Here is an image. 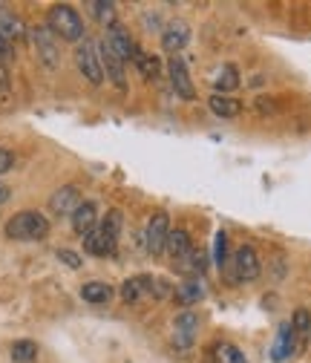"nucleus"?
Masks as SVG:
<instances>
[{
    "label": "nucleus",
    "instance_id": "nucleus-1",
    "mask_svg": "<svg viewBox=\"0 0 311 363\" xmlns=\"http://www.w3.org/2000/svg\"><path fill=\"white\" fill-rule=\"evenodd\" d=\"M50 234V222L38 211H21L6 222V237L18 242H35Z\"/></svg>",
    "mask_w": 311,
    "mask_h": 363
},
{
    "label": "nucleus",
    "instance_id": "nucleus-2",
    "mask_svg": "<svg viewBox=\"0 0 311 363\" xmlns=\"http://www.w3.org/2000/svg\"><path fill=\"white\" fill-rule=\"evenodd\" d=\"M50 32L64 40H84V21L72 6L58 4L50 9Z\"/></svg>",
    "mask_w": 311,
    "mask_h": 363
},
{
    "label": "nucleus",
    "instance_id": "nucleus-3",
    "mask_svg": "<svg viewBox=\"0 0 311 363\" xmlns=\"http://www.w3.org/2000/svg\"><path fill=\"white\" fill-rule=\"evenodd\" d=\"M75 64H78L81 75L90 84H101L104 81V67H101V55H98V43L96 40H81L78 43Z\"/></svg>",
    "mask_w": 311,
    "mask_h": 363
},
{
    "label": "nucleus",
    "instance_id": "nucleus-4",
    "mask_svg": "<svg viewBox=\"0 0 311 363\" xmlns=\"http://www.w3.org/2000/svg\"><path fill=\"white\" fill-rule=\"evenodd\" d=\"M32 43H35L38 58L43 61V67L55 69L61 64V52H58V43H55V35L50 32V26H35L32 29Z\"/></svg>",
    "mask_w": 311,
    "mask_h": 363
},
{
    "label": "nucleus",
    "instance_id": "nucleus-5",
    "mask_svg": "<svg viewBox=\"0 0 311 363\" xmlns=\"http://www.w3.org/2000/svg\"><path fill=\"white\" fill-rule=\"evenodd\" d=\"M167 75H170V86L176 89V96L185 99V101H193L196 99V89H193V81L188 75V67L179 55H173L167 61Z\"/></svg>",
    "mask_w": 311,
    "mask_h": 363
},
{
    "label": "nucleus",
    "instance_id": "nucleus-6",
    "mask_svg": "<svg viewBox=\"0 0 311 363\" xmlns=\"http://www.w3.org/2000/svg\"><path fill=\"white\" fill-rule=\"evenodd\" d=\"M231 265H234V280H239V283H251V280H256V277H259V271H262L259 257H256V251H254L251 245L237 248Z\"/></svg>",
    "mask_w": 311,
    "mask_h": 363
},
{
    "label": "nucleus",
    "instance_id": "nucleus-7",
    "mask_svg": "<svg viewBox=\"0 0 311 363\" xmlns=\"http://www.w3.org/2000/svg\"><path fill=\"white\" fill-rule=\"evenodd\" d=\"M167 234H170V219L164 211L153 213L150 222H147V231H145V248L150 254H162L164 251V242H167Z\"/></svg>",
    "mask_w": 311,
    "mask_h": 363
},
{
    "label": "nucleus",
    "instance_id": "nucleus-8",
    "mask_svg": "<svg viewBox=\"0 0 311 363\" xmlns=\"http://www.w3.org/2000/svg\"><path fill=\"white\" fill-rule=\"evenodd\" d=\"M196 332H199V317L193 311H182L173 323V343L179 349H191L196 340Z\"/></svg>",
    "mask_w": 311,
    "mask_h": 363
},
{
    "label": "nucleus",
    "instance_id": "nucleus-9",
    "mask_svg": "<svg viewBox=\"0 0 311 363\" xmlns=\"http://www.w3.org/2000/svg\"><path fill=\"white\" fill-rule=\"evenodd\" d=\"M98 55H101V67H104V78H110L118 89H127V75H124V61L101 40L98 43Z\"/></svg>",
    "mask_w": 311,
    "mask_h": 363
},
{
    "label": "nucleus",
    "instance_id": "nucleus-10",
    "mask_svg": "<svg viewBox=\"0 0 311 363\" xmlns=\"http://www.w3.org/2000/svg\"><path fill=\"white\" fill-rule=\"evenodd\" d=\"M115 242H118V237H113L110 231H104L101 225L84 237V248H86V254H93V257H110L115 251Z\"/></svg>",
    "mask_w": 311,
    "mask_h": 363
},
{
    "label": "nucleus",
    "instance_id": "nucleus-11",
    "mask_svg": "<svg viewBox=\"0 0 311 363\" xmlns=\"http://www.w3.org/2000/svg\"><path fill=\"white\" fill-rule=\"evenodd\" d=\"M78 205H81V194L75 185H64L50 196V211L55 216H69V213H75Z\"/></svg>",
    "mask_w": 311,
    "mask_h": 363
},
{
    "label": "nucleus",
    "instance_id": "nucleus-12",
    "mask_svg": "<svg viewBox=\"0 0 311 363\" xmlns=\"http://www.w3.org/2000/svg\"><path fill=\"white\" fill-rule=\"evenodd\" d=\"M191 40V26L185 23V21H173V23H167L164 26V32H162V47L167 50V52H179L185 43Z\"/></svg>",
    "mask_w": 311,
    "mask_h": 363
},
{
    "label": "nucleus",
    "instance_id": "nucleus-13",
    "mask_svg": "<svg viewBox=\"0 0 311 363\" xmlns=\"http://www.w3.org/2000/svg\"><path fill=\"white\" fill-rule=\"evenodd\" d=\"M104 43L107 47L121 58V61H130L132 55H136V43L130 40V35H127V29L124 26H110V32H107V38H104Z\"/></svg>",
    "mask_w": 311,
    "mask_h": 363
},
{
    "label": "nucleus",
    "instance_id": "nucleus-14",
    "mask_svg": "<svg viewBox=\"0 0 311 363\" xmlns=\"http://www.w3.org/2000/svg\"><path fill=\"white\" fill-rule=\"evenodd\" d=\"M291 354H294V329H291V323H283L277 329V337H274V346H271V360L283 363Z\"/></svg>",
    "mask_w": 311,
    "mask_h": 363
},
{
    "label": "nucleus",
    "instance_id": "nucleus-15",
    "mask_svg": "<svg viewBox=\"0 0 311 363\" xmlns=\"http://www.w3.org/2000/svg\"><path fill=\"white\" fill-rule=\"evenodd\" d=\"M96 222H98V208H96V202H81L78 208H75V213H72V228L78 231V234H90L93 228H96Z\"/></svg>",
    "mask_w": 311,
    "mask_h": 363
},
{
    "label": "nucleus",
    "instance_id": "nucleus-16",
    "mask_svg": "<svg viewBox=\"0 0 311 363\" xmlns=\"http://www.w3.org/2000/svg\"><path fill=\"white\" fill-rule=\"evenodd\" d=\"M164 248H167V254H170L173 259H182V262L193 254V242H191V237H188L185 231H170Z\"/></svg>",
    "mask_w": 311,
    "mask_h": 363
},
{
    "label": "nucleus",
    "instance_id": "nucleus-17",
    "mask_svg": "<svg viewBox=\"0 0 311 363\" xmlns=\"http://www.w3.org/2000/svg\"><path fill=\"white\" fill-rule=\"evenodd\" d=\"M208 107H210L219 118H237V116L242 113V104H239L237 99H231V96H219V93H213V96L208 99Z\"/></svg>",
    "mask_w": 311,
    "mask_h": 363
},
{
    "label": "nucleus",
    "instance_id": "nucleus-18",
    "mask_svg": "<svg viewBox=\"0 0 311 363\" xmlns=\"http://www.w3.org/2000/svg\"><path fill=\"white\" fill-rule=\"evenodd\" d=\"M213 86H216V93H219V96H228L231 89L239 86V69H237L234 64H225V67L219 69V75L213 78Z\"/></svg>",
    "mask_w": 311,
    "mask_h": 363
},
{
    "label": "nucleus",
    "instance_id": "nucleus-19",
    "mask_svg": "<svg viewBox=\"0 0 311 363\" xmlns=\"http://www.w3.org/2000/svg\"><path fill=\"white\" fill-rule=\"evenodd\" d=\"M145 291H153V277H132L121 286V300L124 303H136Z\"/></svg>",
    "mask_w": 311,
    "mask_h": 363
},
{
    "label": "nucleus",
    "instance_id": "nucleus-20",
    "mask_svg": "<svg viewBox=\"0 0 311 363\" xmlns=\"http://www.w3.org/2000/svg\"><path fill=\"white\" fill-rule=\"evenodd\" d=\"M205 297V283L202 280H185L182 286H176V300L182 306H193Z\"/></svg>",
    "mask_w": 311,
    "mask_h": 363
},
{
    "label": "nucleus",
    "instance_id": "nucleus-21",
    "mask_svg": "<svg viewBox=\"0 0 311 363\" xmlns=\"http://www.w3.org/2000/svg\"><path fill=\"white\" fill-rule=\"evenodd\" d=\"M81 297L86 303H93V306H101V303H107L113 297V289L107 283H101V280H93V283H84L81 286Z\"/></svg>",
    "mask_w": 311,
    "mask_h": 363
},
{
    "label": "nucleus",
    "instance_id": "nucleus-22",
    "mask_svg": "<svg viewBox=\"0 0 311 363\" xmlns=\"http://www.w3.org/2000/svg\"><path fill=\"white\" fill-rule=\"evenodd\" d=\"M23 35V23L12 15V12H6V9H0V40H18Z\"/></svg>",
    "mask_w": 311,
    "mask_h": 363
},
{
    "label": "nucleus",
    "instance_id": "nucleus-23",
    "mask_svg": "<svg viewBox=\"0 0 311 363\" xmlns=\"http://www.w3.org/2000/svg\"><path fill=\"white\" fill-rule=\"evenodd\" d=\"M38 357V343L35 340H15L12 343V360L15 363H32Z\"/></svg>",
    "mask_w": 311,
    "mask_h": 363
},
{
    "label": "nucleus",
    "instance_id": "nucleus-24",
    "mask_svg": "<svg viewBox=\"0 0 311 363\" xmlns=\"http://www.w3.org/2000/svg\"><path fill=\"white\" fill-rule=\"evenodd\" d=\"M132 61H136V67L142 69V75L145 78H159V58L156 55H147V52H142V50H136V55H132Z\"/></svg>",
    "mask_w": 311,
    "mask_h": 363
},
{
    "label": "nucleus",
    "instance_id": "nucleus-25",
    "mask_svg": "<svg viewBox=\"0 0 311 363\" xmlns=\"http://www.w3.org/2000/svg\"><path fill=\"white\" fill-rule=\"evenodd\" d=\"M216 363H245V354L234 343H219L216 346Z\"/></svg>",
    "mask_w": 311,
    "mask_h": 363
},
{
    "label": "nucleus",
    "instance_id": "nucleus-26",
    "mask_svg": "<svg viewBox=\"0 0 311 363\" xmlns=\"http://www.w3.org/2000/svg\"><path fill=\"white\" fill-rule=\"evenodd\" d=\"M90 9H93V15H96L101 23L115 26V4H107V0H96V4H90Z\"/></svg>",
    "mask_w": 311,
    "mask_h": 363
},
{
    "label": "nucleus",
    "instance_id": "nucleus-27",
    "mask_svg": "<svg viewBox=\"0 0 311 363\" xmlns=\"http://www.w3.org/2000/svg\"><path fill=\"white\" fill-rule=\"evenodd\" d=\"M291 329H294V335H297V332H311V314H308V308H297V311H294Z\"/></svg>",
    "mask_w": 311,
    "mask_h": 363
},
{
    "label": "nucleus",
    "instance_id": "nucleus-28",
    "mask_svg": "<svg viewBox=\"0 0 311 363\" xmlns=\"http://www.w3.org/2000/svg\"><path fill=\"white\" fill-rule=\"evenodd\" d=\"M225 251H228V237H225V231H219L213 237V259H216V265L225 262Z\"/></svg>",
    "mask_w": 311,
    "mask_h": 363
},
{
    "label": "nucleus",
    "instance_id": "nucleus-29",
    "mask_svg": "<svg viewBox=\"0 0 311 363\" xmlns=\"http://www.w3.org/2000/svg\"><path fill=\"white\" fill-rule=\"evenodd\" d=\"M101 228L110 231L113 237H118V231H121V211H110V213L104 216V222H101Z\"/></svg>",
    "mask_w": 311,
    "mask_h": 363
},
{
    "label": "nucleus",
    "instance_id": "nucleus-30",
    "mask_svg": "<svg viewBox=\"0 0 311 363\" xmlns=\"http://www.w3.org/2000/svg\"><path fill=\"white\" fill-rule=\"evenodd\" d=\"M58 259H61L67 268H81V257H78L75 251H69V248H61V251H58Z\"/></svg>",
    "mask_w": 311,
    "mask_h": 363
},
{
    "label": "nucleus",
    "instance_id": "nucleus-31",
    "mask_svg": "<svg viewBox=\"0 0 311 363\" xmlns=\"http://www.w3.org/2000/svg\"><path fill=\"white\" fill-rule=\"evenodd\" d=\"M12 167H15V153H12V150H6V147H0V176L9 173Z\"/></svg>",
    "mask_w": 311,
    "mask_h": 363
},
{
    "label": "nucleus",
    "instance_id": "nucleus-32",
    "mask_svg": "<svg viewBox=\"0 0 311 363\" xmlns=\"http://www.w3.org/2000/svg\"><path fill=\"white\" fill-rule=\"evenodd\" d=\"M9 196H12V191H9L6 185H0V205H4V202H9Z\"/></svg>",
    "mask_w": 311,
    "mask_h": 363
},
{
    "label": "nucleus",
    "instance_id": "nucleus-33",
    "mask_svg": "<svg viewBox=\"0 0 311 363\" xmlns=\"http://www.w3.org/2000/svg\"><path fill=\"white\" fill-rule=\"evenodd\" d=\"M6 55H9V50H6V43H4V40H0V61H4Z\"/></svg>",
    "mask_w": 311,
    "mask_h": 363
}]
</instances>
